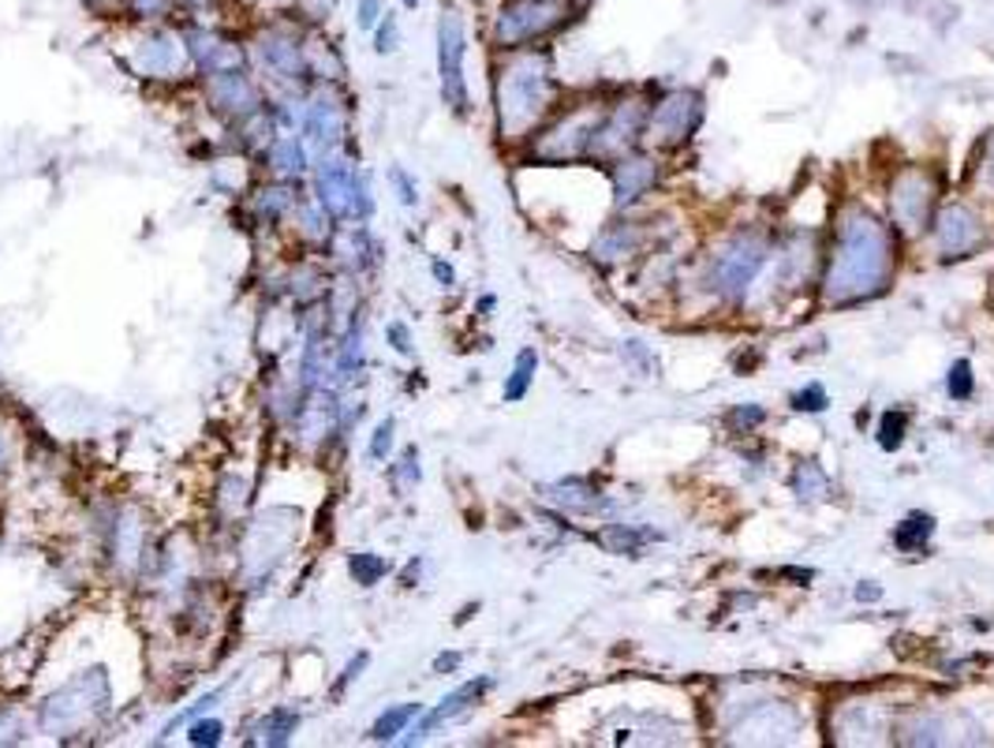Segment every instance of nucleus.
I'll list each match as a JSON object with an SVG mask.
<instances>
[{
  "label": "nucleus",
  "mask_w": 994,
  "mask_h": 748,
  "mask_svg": "<svg viewBox=\"0 0 994 748\" xmlns=\"http://www.w3.org/2000/svg\"><path fill=\"white\" fill-rule=\"evenodd\" d=\"M893 254H898V243H893L890 225L860 210V206L845 210L838 225V243H834V254L823 273V300L860 303L868 297H879L893 278Z\"/></svg>",
  "instance_id": "obj_1"
},
{
  "label": "nucleus",
  "mask_w": 994,
  "mask_h": 748,
  "mask_svg": "<svg viewBox=\"0 0 994 748\" xmlns=\"http://www.w3.org/2000/svg\"><path fill=\"white\" fill-rule=\"evenodd\" d=\"M501 139H524L554 105V72L543 49H516L494 83Z\"/></svg>",
  "instance_id": "obj_2"
},
{
  "label": "nucleus",
  "mask_w": 994,
  "mask_h": 748,
  "mask_svg": "<svg viewBox=\"0 0 994 748\" xmlns=\"http://www.w3.org/2000/svg\"><path fill=\"white\" fill-rule=\"evenodd\" d=\"M307 42H311V31L303 23H295L292 15H265L248 38V56L273 83L303 86V83H314Z\"/></svg>",
  "instance_id": "obj_3"
},
{
  "label": "nucleus",
  "mask_w": 994,
  "mask_h": 748,
  "mask_svg": "<svg viewBox=\"0 0 994 748\" xmlns=\"http://www.w3.org/2000/svg\"><path fill=\"white\" fill-rule=\"evenodd\" d=\"M576 15L579 0H501L494 23H490V42L501 53L535 49L557 38L565 27H573Z\"/></svg>",
  "instance_id": "obj_4"
},
{
  "label": "nucleus",
  "mask_w": 994,
  "mask_h": 748,
  "mask_svg": "<svg viewBox=\"0 0 994 748\" xmlns=\"http://www.w3.org/2000/svg\"><path fill=\"white\" fill-rule=\"evenodd\" d=\"M766 259H771V240L755 229H744L718 248V254L711 259V270H707V284H711L718 300L733 303L752 289V281L760 278Z\"/></svg>",
  "instance_id": "obj_5"
},
{
  "label": "nucleus",
  "mask_w": 994,
  "mask_h": 748,
  "mask_svg": "<svg viewBox=\"0 0 994 748\" xmlns=\"http://www.w3.org/2000/svg\"><path fill=\"white\" fill-rule=\"evenodd\" d=\"M438 79H441V97L457 116H468L471 110V97H468V75H464V61H468V19L457 4H441L438 12Z\"/></svg>",
  "instance_id": "obj_6"
},
{
  "label": "nucleus",
  "mask_w": 994,
  "mask_h": 748,
  "mask_svg": "<svg viewBox=\"0 0 994 748\" xmlns=\"http://www.w3.org/2000/svg\"><path fill=\"white\" fill-rule=\"evenodd\" d=\"M314 195L318 206L329 214V221H367L374 214V195L370 184L356 165L341 162V157H326L314 176Z\"/></svg>",
  "instance_id": "obj_7"
},
{
  "label": "nucleus",
  "mask_w": 994,
  "mask_h": 748,
  "mask_svg": "<svg viewBox=\"0 0 994 748\" xmlns=\"http://www.w3.org/2000/svg\"><path fill=\"white\" fill-rule=\"evenodd\" d=\"M176 27H180V34H184L187 56H191V67L202 79L206 75H218V72H229V67L251 64L248 42H243V38H236L232 31H224V27L213 23V19H176Z\"/></svg>",
  "instance_id": "obj_8"
},
{
  "label": "nucleus",
  "mask_w": 994,
  "mask_h": 748,
  "mask_svg": "<svg viewBox=\"0 0 994 748\" xmlns=\"http://www.w3.org/2000/svg\"><path fill=\"white\" fill-rule=\"evenodd\" d=\"M127 61H132L135 75H143V79H176L184 72H195L191 56H187V45H184V34L176 23L135 27Z\"/></svg>",
  "instance_id": "obj_9"
},
{
  "label": "nucleus",
  "mask_w": 994,
  "mask_h": 748,
  "mask_svg": "<svg viewBox=\"0 0 994 748\" xmlns=\"http://www.w3.org/2000/svg\"><path fill=\"white\" fill-rule=\"evenodd\" d=\"M700 121H703V97L681 86V91L666 94L651 110V116H647V139L658 150H677V146L692 139Z\"/></svg>",
  "instance_id": "obj_10"
},
{
  "label": "nucleus",
  "mask_w": 994,
  "mask_h": 748,
  "mask_svg": "<svg viewBox=\"0 0 994 748\" xmlns=\"http://www.w3.org/2000/svg\"><path fill=\"white\" fill-rule=\"evenodd\" d=\"M606 116V105H584L576 113H565L554 127H546L535 143L538 162H576V157L590 154V139H595L598 124Z\"/></svg>",
  "instance_id": "obj_11"
},
{
  "label": "nucleus",
  "mask_w": 994,
  "mask_h": 748,
  "mask_svg": "<svg viewBox=\"0 0 994 748\" xmlns=\"http://www.w3.org/2000/svg\"><path fill=\"white\" fill-rule=\"evenodd\" d=\"M934 195H939V184H934L931 173L923 169H904L890 187V214L898 232L904 236H920L934 218Z\"/></svg>",
  "instance_id": "obj_12"
},
{
  "label": "nucleus",
  "mask_w": 994,
  "mask_h": 748,
  "mask_svg": "<svg viewBox=\"0 0 994 748\" xmlns=\"http://www.w3.org/2000/svg\"><path fill=\"white\" fill-rule=\"evenodd\" d=\"M97 674H102V671L79 674L75 682H67L61 688V693L49 696V700L42 704V715H38V723H42L45 730H72V726H83L94 711H105V704H109V688H105V693H97V696H91V685L97 682Z\"/></svg>",
  "instance_id": "obj_13"
},
{
  "label": "nucleus",
  "mask_w": 994,
  "mask_h": 748,
  "mask_svg": "<svg viewBox=\"0 0 994 748\" xmlns=\"http://www.w3.org/2000/svg\"><path fill=\"white\" fill-rule=\"evenodd\" d=\"M647 116H651V110H647L639 97H625V102L609 105L603 124H598V132H595V139H590V157H598V162H606V157H625L636 146L639 135L647 132Z\"/></svg>",
  "instance_id": "obj_14"
},
{
  "label": "nucleus",
  "mask_w": 994,
  "mask_h": 748,
  "mask_svg": "<svg viewBox=\"0 0 994 748\" xmlns=\"http://www.w3.org/2000/svg\"><path fill=\"white\" fill-rule=\"evenodd\" d=\"M206 97L218 113H229L236 121H248V116H259L265 97L259 79L251 75V64L229 67V72L206 75Z\"/></svg>",
  "instance_id": "obj_15"
},
{
  "label": "nucleus",
  "mask_w": 994,
  "mask_h": 748,
  "mask_svg": "<svg viewBox=\"0 0 994 748\" xmlns=\"http://www.w3.org/2000/svg\"><path fill=\"white\" fill-rule=\"evenodd\" d=\"M934 243H939L942 259H969L987 243V229L964 202H950L934 218Z\"/></svg>",
  "instance_id": "obj_16"
},
{
  "label": "nucleus",
  "mask_w": 994,
  "mask_h": 748,
  "mask_svg": "<svg viewBox=\"0 0 994 748\" xmlns=\"http://www.w3.org/2000/svg\"><path fill=\"white\" fill-rule=\"evenodd\" d=\"M344 132H348V110H344V97L333 91L329 83L318 86V94L307 102V116H303V135L311 143H318L322 150H337L344 143Z\"/></svg>",
  "instance_id": "obj_17"
},
{
  "label": "nucleus",
  "mask_w": 994,
  "mask_h": 748,
  "mask_svg": "<svg viewBox=\"0 0 994 748\" xmlns=\"http://www.w3.org/2000/svg\"><path fill=\"white\" fill-rule=\"evenodd\" d=\"M490 688H494V677H475V682H464L460 688H452L449 696H441V704L435 707V711L422 715L416 730H408V737H400V741H405V745H416V741H422V737L435 734L438 726H446V723H452V718L468 715L471 707H475V704L482 700V696L490 693Z\"/></svg>",
  "instance_id": "obj_18"
},
{
  "label": "nucleus",
  "mask_w": 994,
  "mask_h": 748,
  "mask_svg": "<svg viewBox=\"0 0 994 748\" xmlns=\"http://www.w3.org/2000/svg\"><path fill=\"white\" fill-rule=\"evenodd\" d=\"M543 498L550 501V506L565 509V513H579V517H590V513H603V509H609V498L598 490L590 479H557V484L543 487Z\"/></svg>",
  "instance_id": "obj_19"
},
{
  "label": "nucleus",
  "mask_w": 994,
  "mask_h": 748,
  "mask_svg": "<svg viewBox=\"0 0 994 748\" xmlns=\"http://www.w3.org/2000/svg\"><path fill=\"white\" fill-rule=\"evenodd\" d=\"M658 184V165L644 154H628L621 165L614 169V206L625 210L628 202L644 199L647 191Z\"/></svg>",
  "instance_id": "obj_20"
},
{
  "label": "nucleus",
  "mask_w": 994,
  "mask_h": 748,
  "mask_svg": "<svg viewBox=\"0 0 994 748\" xmlns=\"http://www.w3.org/2000/svg\"><path fill=\"white\" fill-rule=\"evenodd\" d=\"M295 730H300V711L289 704H281V707H270V711L259 718V726H254L259 737H254V741L278 748V745H289Z\"/></svg>",
  "instance_id": "obj_21"
},
{
  "label": "nucleus",
  "mask_w": 994,
  "mask_h": 748,
  "mask_svg": "<svg viewBox=\"0 0 994 748\" xmlns=\"http://www.w3.org/2000/svg\"><path fill=\"white\" fill-rule=\"evenodd\" d=\"M662 539L651 528H632V524H606L598 531V543H603L609 554H621V558H636L647 543Z\"/></svg>",
  "instance_id": "obj_22"
},
{
  "label": "nucleus",
  "mask_w": 994,
  "mask_h": 748,
  "mask_svg": "<svg viewBox=\"0 0 994 748\" xmlns=\"http://www.w3.org/2000/svg\"><path fill=\"white\" fill-rule=\"evenodd\" d=\"M265 165H270L278 176L295 180V176L307 173V150H303V143L295 139V135H281V139H273L265 146Z\"/></svg>",
  "instance_id": "obj_23"
},
{
  "label": "nucleus",
  "mask_w": 994,
  "mask_h": 748,
  "mask_svg": "<svg viewBox=\"0 0 994 748\" xmlns=\"http://www.w3.org/2000/svg\"><path fill=\"white\" fill-rule=\"evenodd\" d=\"M116 19H124L132 27L176 23V0H121Z\"/></svg>",
  "instance_id": "obj_24"
},
{
  "label": "nucleus",
  "mask_w": 994,
  "mask_h": 748,
  "mask_svg": "<svg viewBox=\"0 0 994 748\" xmlns=\"http://www.w3.org/2000/svg\"><path fill=\"white\" fill-rule=\"evenodd\" d=\"M422 715V704H397V707H386L378 718H374L370 726V741H397L400 734H408V726L416 723V718Z\"/></svg>",
  "instance_id": "obj_25"
},
{
  "label": "nucleus",
  "mask_w": 994,
  "mask_h": 748,
  "mask_svg": "<svg viewBox=\"0 0 994 748\" xmlns=\"http://www.w3.org/2000/svg\"><path fill=\"white\" fill-rule=\"evenodd\" d=\"M535 371H538V352L535 349H520L516 360H513V371H509V378H505V389H501V397H505L509 405L524 401L531 382H535Z\"/></svg>",
  "instance_id": "obj_26"
},
{
  "label": "nucleus",
  "mask_w": 994,
  "mask_h": 748,
  "mask_svg": "<svg viewBox=\"0 0 994 748\" xmlns=\"http://www.w3.org/2000/svg\"><path fill=\"white\" fill-rule=\"evenodd\" d=\"M931 536H934V517L917 509V513H909L898 528H893V547H898L901 554H909V550H928Z\"/></svg>",
  "instance_id": "obj_27"
},
{
  "label": "nucleus",
  "mask_w": 994,
  "mask_h": 748,
  "mask_svg": "<svg viewBox=\"0 0 994 748\" xmlns=\"http://www.w3.org/2000/svg\"><path fill=\"white\" fill-rule=\"evenodd\" d=\"M789 487L801 501H823L826 495H830V476H826L815 460H801V465L793 468Z\"/></svg>",
  "instance_id": "obj_28"
},
{
  "label": "nucleus",
  "mask_w": 994,
  "mask_h": 748,
  "mask_svg": "<svg viewBox=\"0 0 994 748\" xmlns=\"http://www.w3.org/2000/svg\"><path fill=\"white\" fill-rule=\"evenodd\" d=\"M590 254H595L598 262L628 259V254H636V229L632 225H614V229H606L603 236H598V243L590 248Z\"/></svg>",
  "instance_id": "obj_29"
},
{
  "label": "nucleus",
  "mask_w": 994,
  "mask_h": 748,
  "mask_svg": "<svg viewBox=\"0 0 994 748\" xmlns=\"http://www.w3.org/2000/svg\"><path fill=\"white\" fill-rule=\"evenodd\" d=\"M254 210H259L262 221H281L284 214L295 210V195H292V184H273V187H262L259 199H254Z\"/></svg>",
  "instance_id": "obj_30"
},
{
  "label": "nucleus",
  "mask_w": 994,
  "mask_h": 748,
  "mask_svg": "<svg viewBox=\"0 0 994 748\" xmlns=\"http://www.w3.org/2000/svg\"><path fill=\"white\" fill-rule=\"evenodd\" d=\"M389 573V561L381 554H370V550H359V554H348V576L356 580L359 588L381 584Z\"/></svg>",
  "instance_id": "obj_31"
},
{
  "label": "nucleus",
  "mask_w": 994,
  "mask_h": 748,
  "mask_svg": "<svg viewBox=\"0 0 994 748\" xmlns=\"http://www.w3.org/2000/svg\"><path fill=\"white\" fill-rule=\"evenodd\" d=\"M333 12H337V0H292L289 15L295 23H303L307 31H322L329 23Z\"/></svg>",
  "instance_id": "obj_32"
},
{
  "label": "nucleus",
  "mask_w": 994,
  "mask_h": 748,
  "mask_svg": "<svg viewBox=\"0 0 994 748\" xmlns=\"http://www.w3.org/2000/svg\"><path fill=\"white\" fill-rule=\"evenodd\" d=\"M969 184H972V191L983 195V199H994V132L980 146V157L969 173Z\"/></svg>",
  "instance_id": "obj_33"
},
{
  "label": "nucleus",
  "mask_w": 994,
  "mask_h": 748,
  "mask_svg": "<svg viewBox=\"0 0 994 748\" xmlns=\"http://www.w3.org/2000/svg\"><path fill=\"white\" fill-rule=\"evenodd\" d=\"M359 367H363V330H359V319H352V326L344 333L341 352H337V374L341 378H352Z\"/></svg>",
  "instance_id": "obj_34"
},
{
  "label": "nucleus",
  "mask_w": 994,
  "mask_h": 748,
  "mask_svg": "<svg viewBox=\"0 0 994 748\" xmlns=\"http://www.w3.org/2000/svg\"><path fill=\"white\" fill-rule=\"evenodd\" d=\"M370 38H374V53H378V56H393L400 49V42H405V31H400V15L386 8V15L378 19V27L370 31Z\"/></svg>",
  "instance_id": "obj_35"
},
{
  "label": "nucleus",
  "mask_w": 994,
  "mask_h": 748,
  "mask_svg": "<svg viewBox=\"0 0 994 748\" xmlns=\"http://www.w3.org/2000/svg\"><path fill=\"white\" fill-rule=\"evenodd\" d=\"M221 696H224V688H210V693H206V696H199V700H195L191 707H184V711H180V715H176V718H169V723H165V730H161V741H165V737H169L172 730H180V726H187V723H195V718H202V715H210V711H213V707H218V704H221Z\"/></svg>",
  "instance_id": "obj_36"
},
{
  "label": "nucleus",
  "mask_w": 994,
  "mask_h": 748,
  "mask_svg": "<svg viewBox=\"0 0 994 748\" xmlns=\"http://www.w3.org/2000/svg\"><path fill=\"white\" fill-rule=\"evenodd\" d=\"M904 430H909V416H904V412H898V408L882 412V419H879V446H882L886 453L901 449Z\"/></svg>",
  "instance_id": "obj_37"
},
{
  "label": "nucleus",
  "mask_w": 994,
  "mask_h": 748,
  "mask_svg": "<svg viewBox=\"0 0 994 748\" xmlns=\"http://www.w3.org/2000/svg\"><path fill=\"white\" fill-rule=\"evenodd\" d=\"M187 741H191L195 748H218L224 741V723L221 718H195L191 723V734H187Z\"/></svg>",
  "instance_id": "obj_38"
},
{
  "label": "nucleus",
  "mask_w": 994,
  "mask_h": 748,
  "mask_svg": "<svg viewBox=\"0 0 994 748\" xmlns=\"http://www.w3.org/2000/svg\"><path fill=\"white\" fill-rule=\"evenodd\" d=\"M789 408L793 412H826L830 408V393H826V386H819V382H808V386H801L789 397Z\"/></svg>",
  "instance_id": "obj_39"
},
{
  "label": "nucleus",
  "mask_w": 994,
  "mask_h": 748,
  "mask_svg": "<svg viewBox=\"0 0 994 748\" xmlns=\"http://www.w3.org/2000/svg\"><path fill=\"white\" fill-rule=\"evenodd\" d=\"M972 389H976V378H972V363L969 360H958L946 374V393L953 401H969Z\"/></svg>",
  "instance_id": "obj_40"
},
{
  "label": "nucleus",
  "mask_w": 994,
  "mask_h": 748,
  "mask_svg": "<svg viewBox=\"0 0 994 748\" xmlns=\"http://www.w3.org/2000/svg\"><path fill=\"white\" fill-rule=\"evenodd\" d=\"M389 479H393V487H400V484L416 487V484H419V479H422V468H419V449H416V446H408L405 453H400V460L389 468Z\"/></svg>",
  "instance_id": "obj_41"
},
{
  "label": "nucleus",
  "mask_w": 994,
  "mask_h": 748,
  "mask_svg": "<svg viewBox=\"0 0 994 748\" xmlns=\"http://www.w3.org/2000/svg\"><path fill=\"white\" fill-rule=\"evenodd\" d=\"M367 666H370V652H359L356 658H352V663L341 671L337 682H333V688H329V696H333V700H344V693H348V688L359 682V677H363V671H367Z\"/></svg>",
  "instance_id": "obj_42"
},
{
  "label": "nucleus",
  "mask_w": 994,
  "mask_h": 748,
  "mask_svg": "<svg viewBox=\"0 0 994 748\" xmlns=\"http://www.w3.org/2000/svg\"><path fill=\"white\" fill-rule=\"evenodd\" d=\"M763 419H766V408L763 405H741V408H733L730 416H725V423H730L736 435H747V430H755Z\"/></svg>",
  "instance_id": "obj_43"
},
{
  "label": "nucleus",
  "mask_w": 994,
  "mask_h": 748,
  "mask_svg": "<svg viewBox=\"0 0 994 748\" xmlns=\"http://www.w3.org/2000/svg\"><path fill=\"white\" fill-rule=\"evenodd\" d=\"M389 184H393V191H397V199L405 202V206H419V187L408 176V169L393 165V169H389Z\"/></svg>",
  "instance_id": "obj_44"
},
{
  "label": "nucleus",
  "mask_w": 994,
  "mask_h": 748,
  "mask_svg": "<svg viewBox=\"0 0 994 748\" xmlns=\"http://www.w3.org/2000/svg\"><path fill=\"white\" fill-rule=\"evenodd\" d=\"M393 430H397V423H393V419H381L378 427H374L370 446H367L370 460H386V457H389V449H393Z\"/></svg>",
  "instance_id": "obj_45"
},
{
  "label": "nucleus",
  "mask_w": 994,
  "mask_h": 748,
  "mask_svg": "<svg viewBox=\"0 0 994 748\" xmlns=\"http://www.w3.org/2000/svg\"><path fill=\"white\" fill-rule=\"evenodd\" d=\"M221 0H176V19H213Z\"/></svg>",
  "instance_id": "obj_46"
},
{
  "label": "nucleus",
  "mask_w": 994,
  "mask_h": 748,
  "mask_svg": "<svg viewBox=\"0 0 994 748\" xmlns=\"http://www.w3.org/2000/svg\"><path fill=\"white\" fill-rule=\"evenodd\" d=\"M386 15V0H356V27L359 31H374L378 19Z\"/></svg>",
  "instance_id": "obj_47"
},
{
  "label": "nucleus",
  "mask_w": 994,
  "mask_h": 748,
  "mask_svg": "<svg viewBox=\"0 0 994 748\" xmlns=\"http://www.w3.org/2000/svg\"><path fill=\"white\" fill-rule=\"evenodd\" d=\"M901 734H904V741H909V745H934V741H942V737H939V723H931V718L923 726L904 723Z\"/></svg>",
  "instance_id": "obj_48"
},
{
  "label": "nucleus",
  "mask_w": 994,
  "mask_h": 748,
  "mask_svg": "<svg viewBox=\"0 0 994 748\" xmlns=\"http://www.w3.org/2000/svg\"><path fill=\"white\" fill-rule=\"evenodd\" d=\"M386 341H389L393 352H400V356H411V352H416V344H411V330L405 326V322H389Z\"/></svg>",
  "instance_id": "obj_49"
},
{
  "label": "nucleus",
  "mask_w": 994,
  "mask_h": 748,
  "mask_svg": "<svg viewBox=\"0 0 994 748\" xmlns=\"http://www.w3.org/2000/svg\"><path fill=\"white\" fill-rule=\"evenodd\" d=\"M625 360L632 363V367H636V363H644L647 374H655V371H658V360L644 349V341H625Z\"/></svg>",
  "instance_id": "obj_50"
},
{
  "label": "nucleus",
  "mask_w": 994,
  "mask_h": 748,
  "mask_svg": "<svg viewBox=\"0 0 994 748\" xmlns=\"http://www.w3.org/2000/svg\"><path fill=\"white\" fill-rule=\"evenodd\" d=\"M460 663H464V655H460V652H441V655L435 658V674H452V671H460Z\"/></svg>",
  "instance_id": "obj_51"
},
{
  "label": "nucleus",
  "mask_w": 994,
  "mask_h": 748,
  "mask_svg": "<svg viewBox=\"0 0 994 748\" xmlns=\"http://www.w3.org/2000/svg\"><path fill=\"white\" fill-rule=\"evenodd\" d=\"M852 595H856V603H879V599H882V588H879V584H871V580H860Z\"/></svg>",
  "instance_id": "obj_52"
},
{
  "label": "nucleus",
  "mask_w": 994,
  "mask_h": 748,
  "mask_svg": "<svg viewBox=\"0 0 994 748\" xmlns=\"http://www.w3.org/2000/svg\"><path fill=\"white\" fill-rule=\"evenodd\" d=\"M430 270H435V281L441 284V289H452V284H457V273H452L449 262L435 259V262H430Z\"/></svg>",
  "instance_id": "obj_53"
},
{
  "label": "nucleus",
  "mask_w": 994,
  "mask_h": 748,
  "mask_svg": "<svg viewBox=\"0 0 994 748\" xmlns=\"http://www.w3.org/2000/svg\"><path fill=\"white\" fill-rule=\"evenodd\" d=\"M419 569H422V558H416V561H408V569H405V573H400V584H405V588H416V580H419Z\"/></svg>",
  "instance_id": "obj_54"
},
{
  "label": "nucleus",
  "mask_w": 994,
  "mask_h": 748,
  "mask_svg": "<svg viewBox=\"0 0 994 748\" xmlns=\"http://www.w3.org/2000/svg\"><path fill=\"white\" fill-rule=\"evenodd\" d=\"M86 8H91V12H121V0H83Z\"/></svg>",
  "instance_id": "obj_55"
},
{
  "label": "nucleus",
  "mask_w": 994,
  "mask_h": 748,
  "mask_svg": "<svg viewBox=\"0 0 994 748\" xmlns=\"http://www.w3.org/2000/svg\"><path fill=\"white\" fill-rule=\"evenodd\" d=\"M782 576L785 580H796V584H808L815 573H812V569H782Z\"/></svg>",
  "instance_id": "obj_56"
},
{
  "label": "nucleus",
  "mask_w": 994,
  "mask_h": 748,
  "mask_svg": "<svg viewBox=\"0 0 994 748\" xmlns=\"http://www.w3.org/2000/svg\"><path fill=\"white\" fill-rule=\"evenodd\" d=\"M494 303H498V300H494V297H482V300H479V308H475V311H479V314H482V319H486V314H490V311H494Z\"/></svg>",
  "instance_id": "obj_57"
},
{
  "label": "nucleus",
  "mask_w": 994,
  "mask_h": 748,
  "mask_svg": "<svg viewBox=\"0 0 994 748\" xmlns=\"http://www.w3.org/2000/svg\"><path fill=\"white\" fill-rule=\"evenodd\" d=\"M400 8H405V12H419L422 0H400Z\"/></svg>",
  "instance_id": "obj_58"
},
{
  "label": "nucleus",
  "mask_w": 994,
  "mask_h": 748,
  "mask_svg": "<svg viewBox=\"0 0 994 748\" xmlns=\"http://www.w3.org/2000/svg\"><path fill=\"white\" fill-rule=\"evenodd\" d=\"M4 460H8V438L0 435V465H4Z\"/></svg>",
  "instance_id": "obj_59"
}]
</instances>
